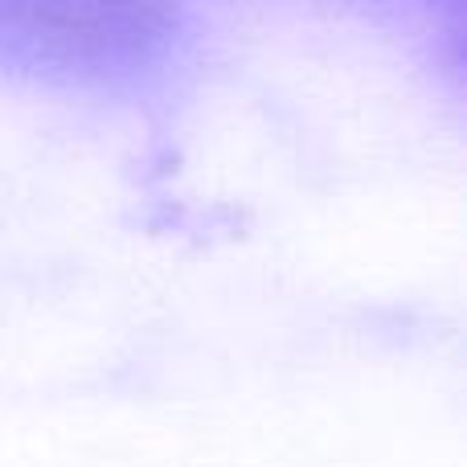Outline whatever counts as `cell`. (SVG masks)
<instances>
[{
    "instance_id": "obj_1",
    "label": "cell",
    "mask_w": 467,
    "mask_h": 467,
    "mask_svg": "<svg viewBox=\"0 0 467 467\" xmlns=\"http://www.w3.org/2000/svg\"><path fill=\"white\" fill-rule=\"evenodd\" d=\"M202 0H0V70L66 95L131 99L181 70Z\"/></svg>"
}]
</instances>
